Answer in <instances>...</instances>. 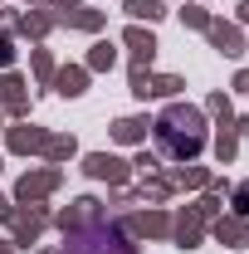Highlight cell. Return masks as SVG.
<instances>
[{
  "instance_id": "obj_1",
  "label": "cell",
  "mask_w": 249,
  "mask_h": 254,
  "mask_svg": "<svg viewBox=\"0 0 249 254\" xmlns=\"http://www.w3.org/2000/svg\"><path fill=\"white\" fill-rule=\"evenodd\" d=\"M156 142L166 157H195L205 147V127H200V113L190 108H171L161 123H156Z\"/></svg>"
}]
</instances>
